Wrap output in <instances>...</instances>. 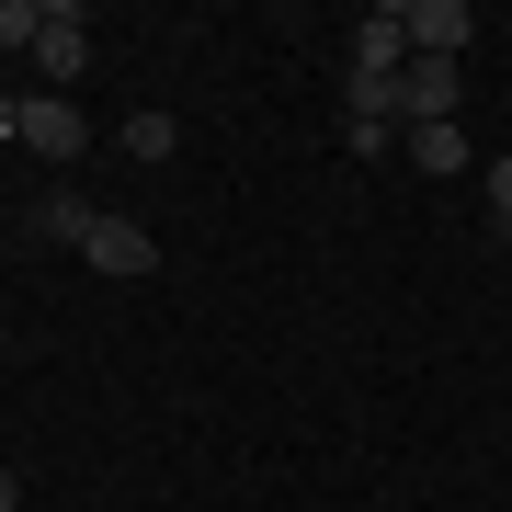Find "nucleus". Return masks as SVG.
<instances>
[{"label": "nucleus", "mask_w": 512, "mask_h": 512, "mask_svg": "<svg viewBox=\"0 0 512 512\" xmlns=\"http://www.w3.org/2000/svg\"><path fill=\"white\" fill-rule=\"evenodd\" d=\"M80 262H92V274H114V285H148V274H160V239H148L137 217H114V205H92V228H80Z\"/></svg>", "instance_id": "1"}, {"label": "nucleus", "mask_w": 512, "mask_h": 512, "mask_svg": "<svg viewBox=\"0 0 512 512\" xmlns=\"http://www.w3.org/2000/svg\"><path fill=\"white\" fill-rule=\"evenodd\" d=\"M467 103V57H410L399 69V126H456Z\"/></svg>", "instance_id": "2"}, {"label": "nucleus", "mask_w": 512, "mask_h": 512, "mask_svg": "<svg viewBox=\"0 0 512 512\" xmlns=\"http://www.w3.org/2000/svg\"><path fill=\"white\" fill-rule=\"evenodd\" d=\"M399 69H410V23H399V0H387V12H365V23H353L342 80H399Z\"/></svg>", "instance_id": "3"}, {"label": "nucleus", "mask_w": 512, "mask_h": 512, "mask_svg": "<svg viewBox=\"0 0 512 512\" xmlns=\"http://www.w3.org/2000/svg\"><path fill=\"white\" fill-rule=\"evenodd\" d=\"M12 137H23V148H46L57 171H69L80 148H92V126H80V103H69V92H35V103H23V126H12Z\"/></svg>", "instance_id": "4"}, {"label": "nucleus", "mask_w": 512, "mask_h": 512, "mask_svg": "<svg viewBox=\"0 0 512 512\" xmlns=\"http://www.w3.org/2000/svg\"><path fill=\"white\" fill-rule=\"evenodd\" d=\"M399 23H410V57H467V35H478L467 0H399Z\"/></svg>", "instance_id": "5"}, {"label": "nucleus", "mask_w": 512, "mask_h": 512, "mask_svg": "<svg viewBox=\"0 0 512 512\" xmlns=\"http://www.w3.org/2000/svg\"><path fill=\"white\" fill-rule=\"evenodd\" d=\"M80 57H92L80 12H69V0H46V35H35V69H46V92H69V80H80Z\"/></svg>", "instance_id": "6"}, {"label": "nucleus", "mask_w": 512, "mask_h": 512, "mask_svg": "<svg viewBox=\"0 0 512 512\" xmlns=\"http://www.w3.org/2000/svg\"><path fill=\"white\" fill-rule=\"evenodd\" d=\"M114 137H126V160H171V148H183V126H171V114H126Z\"/></svg>", "instance_id": "7"}, {"label": "nucleus", "mask_w": 512, "mask_h": 512, "mask_svg": "<svg viewBox=\"0 0 512 512\" xmlns=\"http://www.w3.org/2000/svg\"><path fill=\"white\" fill-rule=\"evenodd\" d=\"M410 160L421 171H467V126H410Z\"/></svg>", "instance_id": "8"}, {"label": "nucleus", "mask_w": 512, "mask_h": 512, "mask_svg": "<svg viewBox=\"0 0 512 512\" xmlns=\"http://www.w3.org/2000/svg\"><path fill=\"white\" fill-rule=\"evenodd\" d=\"M80 228H92L80 194H46V205H35V239H69V251H80Z\"/></svg>", "instance_id": "9"}, {"label": "nucleus", "mask_w": 512, "mask_h": 512, "mask_svg": "<svg viewBox=\"0 0 512 512\" xmlns=\"http://www.w3.org/2000/svg\"><path fill=\"white\" fill-rule=\"evenodd\" d=\"M46 35V0H0V46H35Z\"/></svg>", "instance_id": "10"}, {"label": "nucleus", "mask_w": 512, "mask_h": 512, "mask_svg": "<svg viewBox=\"0 0 512 512\" xmlns=\"http://www.w3.org/2000/svg\"><path fill=\"white\" fill-rule=\"evenodd\" d=\"M490 217L512 228V148H501V160H490Z\"/></svg>", "instance_id": "11"}, {"label": "nucleus", "mask_w": 512, "mask_h": 512, "mask_svg": "<svg viewBox=\"0 0 512 512\" xmlns=\"http://www.w3.org/2000/svg\"><path fill=\"white\" fill-rule=\"evenodd\" d=\"M0 512H23V478H12V467H0Z\"/></svg>", "instance_id": "12"}]
</instances>
